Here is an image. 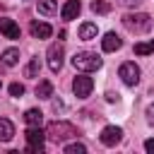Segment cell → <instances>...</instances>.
<instances>
[{
  "mask_svg": "<svg viewBox=\"0 0 154 154\" xmlns=\"http://www.w3.org/2000/svg\"><path fill=\"white\" fill-rule=\"evenodd\" d=\"M135 53H137V55H149V53H154V38L142 41V43H135Z\"/></svg>",
  "mask_w": 154,
  "mask_h": 154,
  "instance_id": "obj_20",
  "label": "cell"
},
{
  "mask_svg": "<svg viewBox=\"0 0 154 154\" xmlns=\"http://www.w3.org/2000/svg\"><path fill=\"white\" fill-rule=\"evenodd\" d=\"M140 0H118V5H123V7H135Z\"/></svg>",
  "mask_w": 154,
  "mask_h": 154,
  "instance_id": "obj_25",
  "label": "cell"
},
{
  "mask_svg": "<svg viewBox=\"0 0 154 154\" xmlns=\"http://www.w3.org/2000/svg\"><path fill=\"white\" fill-rule=\"evenodd\" d=\"M118 77H120L128 87H135V84L140 82V67L128 60V63H123V65L118 67Z\"/></svg>",
  "mask_w": 154,
  "mask_h": 154,
  "instance_id": "obj_5",
  "label": "cell"
},
{
  "mask_svg": "<svg viewBox=\"0 0 154 154\" xmlns=\"http://www.w3.org/2000/svg\"><path fill=\"white\" fill-rule=\"evenodd\" d=\"M123 26L132 34H147L152 31V17L147 12H130L123 17Z\"/></svg>",
  "mask_w": 154,
  "mask_h": 154,
  "instance_id": "obj_2",
  "label": "cell"
},
{
  "mask_svg": "<svg viewBox=\"0 0 154 154\" xmlns=\"http://www.w3.org/2000/svg\"><path fill=\"white\" fill-rule=\"evenodd\" d=\"M10 94H12V96H22V94H24V84H19V82L10 84Z\"/></svg>",
  "mask_w": 154,
  "mask_h": 154,
  "instance_id": "obj_23",
  "label": "cell"
},
{
  "mask_svg": "<svg viewBox=\"0 0 154 154\" xmlns=\"http://www.w3.org/2000/svg\"><path fill=\"white\" fill-rule=\"evenodd\" d=\"M79 10H82L79 0H67V2L63 5V10H60V17H63L65 22H70V19H75V17L79 14Z\"/></svg>",
  "mask_w": 154,
  "mask_h": 154,
  "instance_id": "obj_11",
  "label": "cell"
},
{
  "mask_svg": "<svg viewBox=\"0 0 154 154\" xmlns=\"http://www.w3.org/2000/svg\"><path fill=\"white\" fill-rule=\"evenodd\" d=\"M0 87H2V82H0Z\"/></svg>",
  "mask_w": 154,
  "mask_h": 154,
  "instance_id": "obj_28",
  "label": "cell"
},
{
  "mask_svg": "<svg viewBox=\"0 0 154 154\" xmlns=\"http://www.w3.org/2000/svg\"><path fill=\"white\" fill-rule=\"evenodd\" d=\"M123 46V38L116 34V31H108L103 38H101V48L106 51V53H113V51H118Z\"/></svg>",
  "mask_w": 154,
  "mask_h": 154,
  "instance_id": "obj_10",
  "label": "cell"
},
{
  "mask_svg": "<svg viewBox=\"0 0 154 154\" xmlns=\"http://www.w3.org/2000/svg\"><path fill=\"white\" fill-rule=\"evenodd\" d=\"M2 65H7V67H12V65H17L19 63V51L17 48H7V51H2Z\"/></svg>",
  "mask_w": 154,
  "mask_h": 154,
  "instance_id": "obj_17",
  "label": "cell"
},
{
  "mask_svg": "<svg viewBox=\"0 0 154 154\" xmlns=\"http://www.w3.org/2000/svg\"><path fill=\"white\" fill-rule=\"evenodd\" d=\"M24 123H26V125H41V123H43V113H41L38 108H29V111L24 113Z\"/></svg>",
  "mask_w": 154,
  "mask_h": 154,
  "instance_id": "obj_18",
  "label": "cell"
},
{
  "mask_svg": "<svg viewBox=\"0 0 154 154\" xmlns=\"http://www.w3.org/2000/svg\"><path fill=\"white\" fill-rule=\"evenodd\" d=\"M99 140H101V144H103V147H116V144L123 140V130H120L118 125H106V128L101 130Z\"/></svg>",
  "mask_w": 154,
  "mask_h": 154,
  "instance_id": "obj_7",
  "label": "cell"
},
{
  "mask_svg": "<svg viewBox=\"0 0 154 154\" xmlns=\"http://www.w3.org/2000/svg\"><path fill=\"white\" fill-rule=\"evenodd\" d=\"M29 31H31V36H34V38H48V36L53 34L51 24H46V22H31Z\"/></svg>",
  "mask_w": 154,
  "mask_h": 154,
  "instance_id": "obj_12",
  "label": "cell"
},
{
  "mask_svg": "<svg viewBox=\"0 0 154 154\" xmlns=\"http://www.w3.org/2000/svg\"><path fill=\"white\" fill-rule=\"evenodd\" d=\"M0 34H2L5 38L17 41V38H19V26L14 24V19H10V17H0Z\"/></svg>",
  "mask_w": 154,
  "mask_h": 154,
  "instance_id": "obj_9",
  "label": "cell"
},
{
  "mask_svg": "<svg viewBox=\"0 0 154 154\" xmlns=\"http://www.w3.org/2000/svg\"><path fill=\"white\" fill-rule=\"evenodd\" d=\"M72 65H75V70H82V72H96L103 65V60L91 51H79L72 55Z\"/></svg>",
  "mask_w": 154,
  "mask_h": 154,
  "instance_id": "obj_3",
  "label": "cell"
},
{
  "mask_svg": "<svg viewBox=\"0 0 154 154\" xmlns=\"http://www.w3.org/2000/svg\"><path fill=\"white\" fill-rule=\"evenodd\" d=\"M46 55H48V67H51L53 72H58V70L63 67V55H65V48H63V43H51Z\"/></svg>",
  "mask_w": 154,
  "mask_h": 154,
  "instance_id": "obj_8",
  "label": "cell"
},
{
  "mask_svg": "<svg viewBox=\"0 0 154 154\" xmlns=\"http://www.w3.org/2000/svg\"><path fill=\"white\" fill-rule=\"evenodd\" d=\"M118 99H120V96H118L116 91H106V101H111V103H113V101H118Z\"/></svg>",
  "mask_w": 154,
  "mask_h": 154,
  "instance_id": "obj_26",
  "label": "cell"
},
{
  "mask_svg": "<svg viewBox=\"0 0 154 154\" xmlns=\"http://www.w3.org/2000/svg\"><path fill=\"white\" fill-rule=\"evenodd\" d=\"M96 34H99V29H96L94 22H84L79 26V38L82 41H91V38H96Z\"/></svg>",
  "mask_w": 154,
  "mask_h": 154,
  "instance_id": "obj_13",
  "label": "cell"
},
{
  "mask_svg": "<svg viewBox=\"0 0 154 154\" xmlns=\"http://www.w3.org/2000/svg\"><path fill=\"white\" fill-rule=\"evenodd\" d=\"M36 10H38L41 14H46V17H51V14H55L58 2H55V0H36Z\"/></svg>",
  "mask_w": 154,
  "mask_h": 154,
  "instance_id": "obj_15",
  "label": "cell"
},
{
  "mask_svg": "<svg viewBox=\"0 0 154 154\" xmlns=\"http://www.w3.org/2000/svg\"><path fill=\"white\" fill-rule=\"evenodd\" d=\"M77 135H79V130H77L72 123H67V120H53V123H48V128H46V137H48L51 142H55V144L67 142V140H72V137H77Z\"/></svg>",
  "mask_w": 154,
  "mask_h": 154,
  "instance_id": "obj_1",
  "label": "cell"
},
{
  "mask_svg": "<svg viewBox=\"0 0 154 154\" xmlns=\"http://www.w3.org/2000/svg\"><path fill=\"white\" fill-rule=\"evenodd\" d=\"M26 137V149L34 152V154H41L43 152V142H46V132L41 130V125H29V130L24 132Z\"/></svg>",
  "mask_w": 154,
  "mask_h": 154,
  "instance_id": "obj_4",
  "label": "cell"
},
{
  "mask_svg": "<svg viewBox=\"0 0 154 154\" xmlns=\"http://www.w3.org/2000/svg\"><path fill=\"white\" fill-rule=\"evenodd\" d=\"M14 137V125L7 118H0V142H10Z\"/></svg>",
  "mask_w": 154,
  "mask_h": 154,
  "instance_id": "obj_14",
  "label": "cell"
},
{
  "mask_svg": "<svg viewBox=\"0 0 154 154\" xmlns=\"http://www.w3.org/2000/svg\"><path fill=\"white\" fill-rule=\"evenodd\" d=\"M91 12H94V14H108V12H111V2H106V0H94V2H91Z\"/></svg>",
  "mask_w": 154,
  "mask_h": 154,
  "instance_id": "obj_21",
  "label": "cell"
},
{
  "mask_svg": "<svg viewBox=\"0 0 154 154\" xmlns=\"http://www.w3.org/2000/svg\"><path fill=\"white\" fill-rule=\"evenodd\" d=\"M38 70H41V60L38 58H31L29 65L24 67V77H38Z\"/></svg>",
  "mask_w": 154,
  "mask_h": 154,
  "instance_id": "obj_19",
  "label": "cell"
},
{
  "mask_svg": "<svg viewBox=\"0 0 154 154\" xmlns=\"http://www.w3.org/2000/svg\"><path fill=\"white\" fill-rule=\"evenodd\" d=\"M91 89H94V79H91V77L79 75V77L72 79V91H75L77 99H87V96L91 94Z\"/></svg>",
  "mask_w": 154,
  "mask_h": 154,
  "instance_id": "obj_6",
  "label": "cell"
},
{
  "mask_svg": "<svg viewBox=\"0 0 154 154\" xmlns=\"http://www.w3.org/2000/svg\"><path fill=\"white\" fill-rule=\"evenodd\" d=\"M36 96H38V99H51V96H53V82L41 79V82L36 84Z\"/></svg>",
  "mask_w": 154,
  "mask_h": 154,
  "instance_id": "obj_16",
  "label": "cell"
},
{
  "mask_svg": "<svg viewBox=\"0 0 154 154\" xmlns=\"http://www.w3.org/2000/svg\"><path fill=\"white\" fill-rule=\"evenodd\" d=\"M144 116H147V123L154 128V103H149L147 106V111H144Z\"/></svg>",
  "mask_w": 154,
  "mask_h": 154,
  "instance_id": "obj_24",
  "label": "cell"
},
{
  "mask_svg": "<svg viewBox=\"0 0 154 154\" xmlns=\"http://www.w3.org/2000/svg\"><path fill=\"white\" fill-rule=\"evenodd\" d=\"M144 149H147V152H149V154H154V137H152V140H147V142H144Z\"/></svg>",
  "mask_w": 154,
  "mask_h": 154,
  "instance_id": "obj_27",
  "label": "cell"
},
{
  "mask_svg": "<svg viewBox=\"0 0 154 154\" xmlns=\"http://www.w3.org/2000/svg\"><path fill=\"white\" fill-rule=\"evenodd\" d=\"M87 147L79 144V142H72V144H65V154H84Z\"/></svg>",
  "mask_w": 154,
  "mask_h": 154,
  "instance_id": "obj_22",
  "label": "cell"
}]
</instances>
